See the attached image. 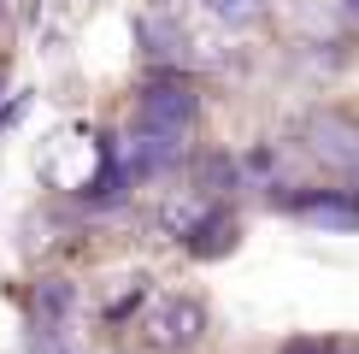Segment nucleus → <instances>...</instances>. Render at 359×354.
I'll return each mask as SVG.
<instances>
[{"label":"nucleus","mask_w":359,"mask_h":354,"mask_svg":"<svg viewBox=\"0 0 359 354\" xmlns=\"http://www.w3.org/2000/svg\"><path fill=\"white\" fill-rule=\"evenodd\" d=\"M206 336V307L194 301V295H159L154 307H147V319H142V343L147 348H159V354H183L194 348Z\"/></svg>","instance_id":"1"},{"label":"nucleus","mask_w":359,"mask_h":354,"mask_svg":"<svg viewBox=\"0 0 359 354\" xmlns=\"http://www.w3.org/2000/svg\"><path fill=\"white\" fill-rule=\"evenodd\" d=\"M306 148H312V159H324L330 171L348 177V171L359 166V118L341 112V107L312 112V118H306Z\"/></svg>","instance_id":"2"},{"label":"nucleus","mask_w":359,"mask_h":354,"mask_svg":"<svg viewBox=\"0 0 359 354\" xmlns=\"http://www.w3.org/2000/svg\"><path fill=\"white\" fill-rule=\"evenodd\" d=\"M194 124V88L183 77H154L136 100V130H171V136H189Z\"/></svg>","instance_id":"3"},{"label":"nucleus","mask_w":359,"mask_h":354,"mask_svg":"<svg viewBox=\"0 0 359 354\" xmlns=\"http://www.w3.org/2000/svg\"><path fill=\"white\" fill-rule=\"evenodd\" d=\"M289 206L306 225H324V230H353L359 225V201L353 195H330V189H324V195H294Z\"/></svg>","instance_id":"4"},{"label":"nucleus","mask_w":359,"mask_h":354,"mask_svg":"<svg viewBox=\"0 0 359 354\" xmlns=\"http://www.w3.org/2000/svg\"><path fill=\"white\" fill-rule=\"evenodd\" d=\"M224 248H236V218L230 213H201L194 230H189V254L212 260V254H224Z\"/></svg>","instance_id":"5"},{"label":"nucleus","mask_w":359,"mask_h":354,"mask_svg":"<svg viewBox=\"0 0 359 354\" xmlns=\"http://www.w3.org/2000/svg\"><path fill=\"white\" fill-rule=\"evenodd\" d=\"M206 12H212L224 29H259L271 18V0H206Z\"/></svg>","instance_id":"6"},{"label":"nucleus","mask_w":359,"mask_h":354,"mask_svg":"<svg viewBox=\"0 0 359 354\" xmlns=\"http://www.w3.org/2000/svg\"><path fill=\"white\" fill-rule=\"evenodd\" d=\"M289 354H324L318 343H289Z\"/></svg>","instance_id":"7"},{"label":"nucleus","mask_w":359,"mask_h":354,"mask_svg":"<svg viewBox=\"0 0 359 354\" xmlns=\"http://www.w3.org/2000/svg\"><path fill=\"white\" fill-rule=\"evenodd\" d=\"M348 12H353V18H359V0H348Z\"/></svg>","instance_id":"8"},{"label":"nucleus","mask_w":359,"mask_h":354,"mask_svg":"<svg viewBox=\"0 0 359 354\" xmlns=\"http://www.w3.org/2000/svg\"><path fill=\"white\" fill-rule=\"evenodd\" d=\"M348 177H353V189H359V166H353V171H348Z\"/></svg>","instance_id":"9"}]
</instances>
